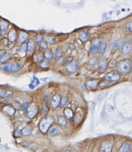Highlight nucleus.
<instances>
[{
    "label": "nucleus",
    "instance_id": "obj_32",
    "mask_svg": "<svg viewBox=\"0 0 132 152\" xmlns=\"http://www.w3.org/2000/svg\"><path fill=\"white\" fill-rule=\"evenodd\" d=\"M12 106L15 109V110H19V109H21V105L19 103L17 102V101L12 103Z\"/></svg>",
    "mask_w": 132,
    "mask_h": 152
},
{
    "label": "nucleus",
    "instance_id": "obj_23",
    "mask_svg": "<svg viewBox=\"0 0 132 152\" xmlns=\"http://www.w3.org/2000/svg\"><path fill=\"white\" fill-rule=\"evenodd\" d=\"M39 84H40V80H38V78H37L34 77V80H32V82H31V84L29 85V87L30 88V89H34L36 87H37Z\"/></svg>",
    "mask_w": 132,
    "mask_h": 152
},
{
    "label": "nucleus",
    "instance_id": "obj_46",
    "mask_svg": "<svg viewBox=\"0 0 132 152\" xmlns=\"http://www.w3.org/2000/svg\"><path fill=\"white\" fill-rule=\"evenodd\" d=\"M65 152H72L71 151H65Z\"/></svg>",
    "mask_w": 132,
    "mask_h": 152
},
{
    "label": "nucleus",
    "instance_id": "obj_20",
    "mask_svg": "<svg viewBox=\"0 0 132 152\" xmlns=\"http://www.w3.org/2000/svg\"><path fill=\"white\" fill-rule=\"evenodd\" d=\"M21 67V64L19 62H15L12 65V69L11 71L14 73L18 72L20 70Z\"/></svg>",
    "mask_w": 132,
    "mask_h": 152
},
{
    "label": "nucleus",
    "instance_id": "obj_15",
    "mask_svg": "<svg viewBox=\"0 0 132 152\" xmlns=\"http://www.w3.org/2000/svg\"><path fill=\"white\" fill-rule=\"evenodd\" d=\"M13 95L12 91L9 90H3V89H1L0 90V96L3 98H9V97H11Z\"/></svg>",
    "mask_w": 132,
    "mask_h": 152
},
{
    "label": "nucleus",
    "instance_id": "obj_11",
    "mask_svg": "<svg viewBox=\"0 0 132 152\" xmlns=\"http://www.w3.org/2000/svg\"><path fill=\"white\" fill-rule=\"evenodd\" d=\"M87 87L90 89H94L97 86L98 82L95 79H90L87 82Z\"/></svg>",
    "mask_w": 132,
    "mask_h": 152
},
{
    "label": "nucleus",
    "instance_id": "obj_40",
    "mask_svg": "<svg viewBox=\"0 0 132 152\" xmlns=\"http://www.w3.org/2000/svg\"><path fill=\"white\" fill-rule=\"evenodd\" d=\"M40 48H41V50H46V48H47L46 44L45 42H43V43H41V46H40Z\"/></svg>",
    "mask_w": 132,
    "mask_h": 152
},
{
    "label": "nucleus",
    "instance_id": "obj_4",
    "mask_svg": "<svg viewBox=\"0 0 132 152\" xmlns=\"http://www.w3.org/2000/svg\"><path fill=\"white\" fill-rule=\"evenodd\" d=\"M79 67V64L77 60L72 61L71 63L68 64L66 66V71L70 73H74L78 70Z\"/></svg>",
    "mask_w": 132,
    "mask_h": 152
},
{
    "label": "nucleus",
    "instance_id": "obj_35",
    "mask_svg": "<svg viewBox=\"0 0 132 152\" xmlns=\"http://www.w3.org/2000/svg\"><path fill=\"white\" fill-rule=\"evenodd\" d=\"M108 81H104V82H100V84H99V87L100 88H103V87H105L106 86H107V85H108Z\"/></svg>",
    "mask_w": 132,
    "mask_h": 152
},
{
    "label": "nucleus",
    "instance_id": "obj_38",
    "mask_svg": "<svg viewBox=\"0 0 132 152\" xmlns=\"http://www.w3.org/2000/svg\"><path fill=\"white\" fill-rule=\"evenodd\" d=\"M28 102H25V103H24L23 104V105H22V109H23V111H27V109H28Z\"/></svg>",
    "mask_w": 132,
    "mask_h": 152
},
{
    "label": "nucleus",
    "instance_id": "obj_39",
    "mask_svg": "<svg viewBox=\"0 0 132 152\" xmlns=\"http://www.w3.org/2000/svg\"><path fill=\"white\" fill-rule=\"evenodd\" d=\"M126 28H127L128 30L132 32V21L126 24Z\"/></svg>",
    "mask_w": 132,
    "mask_h": 152
},
{
    "label": "nucleus",
    "instance_id": "obj_21",
    "mask_svg": "<svg viewBox=\"0 0 132 152\" xmlns=\"http://www.w3.org/2000/svg\"><path fill=\"white\" fill-rule=\"evenodd\" d=\"M44 39L46 42L51 44L52 43V42H54L56 38H55L54 36L53 35H45L44 36Z\"/></svg>",
    "mask_w": 132,
    "mask_h": 152
},
{
    "label": "nucleus",
    "instance_id": "obj_33",
    "mask_svg": "<svg viewBox=\"0 0 132 152\" xmlns=\"http://www.w3.org/2000/svg\"><path fill=\"white\" fill-rule=\"evenodd\" d=\"M27 48H28V46H27V44L26 43H23L22 44V46H21L20 48V51L21 52H23V53H25L26 51H27Z\"/></svg>",
    "mask_w": 132,
    "mask_h": 152
},
{
    "label": "nucleus",
    "instance_id": "obj_16",
    "mask_svg": "<svg viewBox=\"0 0 132 152\" xmlns=\"http://www.w3.org/2000/svg\"><path fill=\"white\" fill-rule=\"evenodd\" d=\"M18 37V36L17 35L16 32L15 30H11L9 33V41H10L11 42H14L15 40L17 39V38Z\"/></svg>",
    "mask_w": 132,
    "mask_h": 152
},
{
    "label": "nucleus",
    "instance_id": "obj_6",
    "mask_svg": "<svg viewBox=\"0 0 132 152\" xmlns=\"http://www.w3.org/2000/svg\"><path fill=\"white\" fill-rule=\"evenodd\" d=\"M112 145L110 141H104L100 145V152H112Z\"/></svg>",
    "mask_w": 132,
    "mask_h": 152
},
{
    "label": "nucleus",
    "instance_id": "obj_24",
    "mask_svg": "<svg viewBox=\"0 0 132 152\" xmlns=\"http://www.w3.org/2000/svg\"><path fill=\"white\" fill-rule=\"evenodd\" d=\"M8 28V24L6 22L1 21V35H3V33H6V30H7Z\"/></svg>",
    "mask_w": 132,
    "mask_h": 152
},
{
    "label": "nucleus",
    "instance_id": "obj_7",
    "mask_svg": "<svg viewBox=\"0 0 132 152\" xmlns=\"http://www.w3.org/2000/svg\"><path fill=\"white\" fill-rule=\"evenodd\" d=\"M61 100V97L60 96L59 94H56L52 98V101H51V106L53 109H56L59 105H60Z\"/></svg>",
    "mask_w": 132,
    "mask_h": 152
},
{
    "label": "nucleus",
    "instance_id": "obj_25",
    "mask_svg": "<svg viewBox=\"0 0 132 152\" xmlns=\"http://www.w3.org/2000/svg\"><path fill=\"white\" fill-rule=\"evenodd\" d=\"M106 49V43H101L99 46V50H98V53L100 55H103Z\"/></svg>",
    "mask_w": 132,
    "mask_h": 152
},
{
    "label": "nucleus",
    "instance_id": "obj_34",
    "mask_svg": "<svg viewBox=\"0 0 132 152\" xmlns=\"http://www.w3.org/2000/svg\"><path fill=\"white\" fill-rule=\"evenodd\" d=\"M42 39H43V36L41 35H38L36 39V43L40 44V42L42 41Z\"/></svg>",
    "mask_w": 132,
    "mask_h": 152
},
{
    "label": "nucleus",
    "instance_id": "obj_28",
    "mask_svg": "<svg viewBox=\"0 0 132 152\" xmlns=\"http://www.w3.org/2000/svg\"><path fill=\"white\" fill-rule=\"evenodd\" d=\"M98 50H99V46H97V45H95V44H92L91 46H90V50L91 53H97V52H98Z\"/></svg>",
    "mask_w": 132,
    "mask_h": 152
},
{
    "label": "nucleus",
    "instance_id": "obj_12",
    "mask_svg": "<svg viewBox=\"0 0 132 152\" xmlns=\"http://www.w3.org/2000/svg\"><path fill=\"white\" fill-rule=\"evenodd\" d=\"M28 35L26 32H20L19 33V35H18V41L19 43H23L28 39Z\"/></svg>",
    "mask_w": 132,
    "mask_h": 152
},
{
    "label": "nucleus",
    "instance_id": "obj_13",
    "mask_svg": "<svg viewBox=\"0 0 132 152\" xmlns=\"http://www.w3.org/2000/svg\"><path fill=\"white\" fill-rule=\"evenodd\" d=\"M3 110L10 115H14L15 112V109L13 106H8V105L7 106H4L3 109Z\"/></svg>",
    "mask_w": 132,
    "mask_h": 152
},
{
    "label": "nucleus",
    "instance_id": "obj_29",
    "mask_svg": "<svg viewBox=\"0 0 132 152\" xmlns=\"http://www.w3.org/2000/svg\"><path fill=\"white\" fill-rule=\"evenodd\" d=\"M67 98L66 96H63L61 98V103H60V107L61 108H63L65 105H66L67 103Z\"/></svg>",
    "mask_w": 132,
    "mask_h": 152
},
{
    "label": "nucleus",
    "instance_id": "obj_9",
    "mask_svg": "<svg viewBox=\"0 0 132 152\" xmlns=\"http://www.w3.org/2000/svg\"><path fill=\"white\" fill-rule=\"evenodd\" d=\"M79 38L83 42H85L88 41L90 38V34L88 31L83 30L79 33Z\"/></svg>",
    "mask_w": 132,
    "mask_h": 152
},
{
    "label": "nucleus",
    "instance_id": "obj_8",
    "mask_svg": "<svg viewBox=\"0 0 132 152\" xmlns=\"http://www.w3.org/2000/svg\"><path fill=\"white\" fill-rule=\"evenodd\" d=\"M132 50V41H127L124 44L123 47H122V52L124 55H127L131 52Z\"/></svg>",
    "mask_w": 132,
    "mask_h": 152
},
{
    "label": "nucleus",
    "instance_id": "obj_26",
    "mask_svg": "<svg viewBox=\"0 0 132 152\" xmlns=\"http://www.w3.org/2000/svg\"><path fill=\"white\" fill-rule=\"evenodd\" d=\"M44 56L47 60H51L53 57V54L50 50H45L44 52Z\"/></svg>",
    "mask_w": 132,
    "mask_h": 152
},
{
    "label": "nucleus",
    "instance_id": "obj_17",
    "mask_svg": "<svg viewBox=\"0 0 132 152\" xmlns=\"http://www.w3.org/2000/svg\"><path fill=\"white\" fill-rule=\"evenodd\" d=\"M32 128H31V127H30V126H26L25 127H24V128L22 129L21 133L23 136H30V135H31V133H32Z\"/></svg>",
    "mask_w": 132,
    "mask_h": 152
},
{
    "label": "nucleus",
    "instance_id": "obj_42",
    "mask_svg": "<svg viewBox=\"0 0 132 152\" xmlns=\"http://www.w3.org/2000/svg\"><path fill=\"white\" fill-rule=\"evenodd\" d=\"M117 47V44L115 43V42L111 44V45H110L111 50H114V49H115Z\"/></svg>",
    "mask_w": 132,
    "mask_h": 152
},
{
    "label": "nucleus",
    "instance_id": "obj_45",
    "mask_svg": "<svg viewBox=\"0 0 132 152\" xmlns=\"http://www.w3.org/2000/svg\"><path fill=\"white\" fill-rule=\"evenodd\" d=\"M7 43H8L7 39H3V44H4L6 45V44H7Z\"/></svg>",
    "mask_w": 132,
    "mask_h": 152
},
{
    "label": "nucleus",
    "instance_id": "obj_1",
    "mask_svg": "<svg viewBox=\"0 0 132 152\" xmlns=\"http://www.w3.org/2000/svg\"><path fill=\"white\" fill-rule=\"evenodd\" d=\"M117 70L121 73H127L131 71L132 67V62L128 59H125L120 61L117 65Z\"/></svg>",
    "mask_w": 132,
    "mask_h": 152
},
{
    "label": "nucleus",
    "instance_id": "obj_36",
    "mask_svg": "<svg viewBox=\"0 0 132 152\" xmlns=\"http://www.w3.org/2000/svg\"><path fill=\"white\" fill-rule=\"evenodd\" d=\"M10 55H5L3 57H2V58H1V60H0V61H1V62H5V61H6V60H8L9 59V58H10Z\"/></svg>",
    "mask_w": 132,
    "mask_h": 152
},
{
    "label": "nucleus",
    "instance_id": "obj_27",
    "mask_svg": "<svg viewBox=\"0 0 132 152\" xmlns=\"http://www.w3.org/2000/svg\"><path fill=\"white\" fill-rule=\"evenodd\" d=\"M58 121L59 123L61 126H63V127H65L67 124V121H66V119L63 116H62V115H59L58 117Z\"/></svg>",
    "mask_w": 132,
    "mask_h": 152
},
{
    "label": "nucleus",
    "instance_id": "obj_31",
    "mask_svg": "<svg viewBox=\"0 0 132 152\" xmlns=\"http://www.w3.org/2000/svg\"><path fill=\"white\" fill-rule=\"evenodd\" d=\"M2 68L5 71H10L12 69V65L10 64H6L2 66Z\"/></svg>",
    "mask_w": 132,
    "mask_h": 152
},
{
    "label": "nucleus",
    "instance_id": "obj_10",
    "mask_svg": "<svg viewBox=\"0 0 132 152\" xmlns=\"http://www.w3.org/2000/svg\"><path fill=\"white\" fill-rule=\"evenodd\" d=\"M106 66L107 63L105 58H101V59L99 60V63H98V68H99L100 73H103L106 71Z\"/></svg>",
    "mask_w": 132,
    "mask_h": 152
},
{
    "label": "nucleus",
    "instance_id": "obj_30",
    "mask_svg": "<svg viewBox=\"0 0 132 152\" xmlns=\"http://www.w3.org/2000/svg\"><path fill=\"white\" fill-rule=\"evenodd\" d=\"M63 55V50L61 48H57L55 53V57L57 58H60Z\"/></svg>",
    "mask_w": 132,
    "mask_h": 152
},
{
    "label": "nucleus",
    "instance_id": "obj_14",
    "mask_svg": "<svg viewBox=\"0 0 132 152\" xmlns=\"http://www.w3.org/2000/svg\"><path fill=\"white\" fill-rule=\"evenodd\" d=\"M130 150H131V145H130V144L126 142V143L123 144L121 146L118 152H130Z\"/></svg>",
    "mask_w": 132,
    "mask_h": 152
},
{
    "label": "nucleus",
    "instance_id": "obj_37",
    "mask_svg": "<svg viewBox=\"0 0 132 152\" xmlns=\"http://www.w3.org/2000/svg\"><path fill=\"white\" fill-rule=\"evenodd\" d=\"M117 65V62H116V61L112 60H111L110 62L109 65H108V66H109V67H115Z\"/></svg>",
    "mask_w": 132,
    "mask_h": 152
},
{
    "label": "nucleus",
    "instance_id": "obj_48",
    "mask_svg": "<svg viewBox=\"0 0 132 152\" xmlns=\"http://www.w3.org/2000/svg\"><path fill=\"white\" fill-rule=\"evenodd\" d=\"M131 152H132V151H131Z\"/></svg>",
    "mask_w": 132,
    "mask_h": 152
},
{
    "label": "nucleus",
    "instance_id": "obj_43",
    "mask_svg": "<svg viewBox=\"0 0 132 152\" xmlns=\"http://www.w3.org/2000/svg\"><path fill=\"white\" fill-rule=\"evenodd\" d=\"M72 61H73V58H72V57H69V58H68L67 60H66V62H67L68 64L71 63Z\"/></svg>",
    "mask_w": 132,
    "mask_h": 152
},
{
    "label": "nucleus",
    "instance_id": "obj_44",
    "mask_svg": "<svg viewBox=\"0 0 132 152\" xmlns=\"http://www.w3.org/2000/svg\"><path fill=\"white\" fill-rule=\"evenodd\" d=\"M70 50H74V49H75V46H74V44H70Z\"/></svg>",
    "mask_w": 132,
    "mask_h": 152
},
{
    "label": "nucleus",
    "instance_id": "obj_5",
    "mask_svg": "<svg viewBox=\"0 0 132 152\" xmlns=\"http://www.w3.org/2000/svg\"><path fill=\"white\" fill-rule=\"evenodd\" d=\"M27 115L29 118H34L37 114L38 109H37V106L35 104H32L29 105L27 109Z\"/></svg>",
    "mask_w": 132,
    "mask_h": 152
},
{
    "label": "nucleus",
    "instance_id": "obj_19",
    "mask_svg": "<svg viewBox=\"0 0 132 152\" xmlns=\"http://www.w3.org/2000/svg\"><path fill=\"white\" fill-rule=\"evenodd\" d=\"M27 46H28L27 50H28V53H32V52H33V51L34 50L35 48V43L34 42L33 40L30 39L28 41V43H27Z\"/></svg>",
    "mask_w": 132,
    "mask_h": 152
},
{
    "label": "nucleus",
    "instance_id": "obj_41",
    "mask_svg": "<svg viewBox=\"0 0 132 152\" xmlns=\"http://www.w3.org/2000/svg\"><path fill=\"white\" fill-rule=\"evenodd\" d=\"M5 54H6V51H5V50H1L0 51V57L1 58L3 57L5 55Z\"/></svg>",
    "mask_w": 132,
    "mask_h": 152
},
{
    "label": "nucleus",
    "instance_id": "obj_18",
    "mask_svg": "<svg viewBox=\"0 0 132 152\" xmlns=\"http://www.w3.org/2000/svg\"><path fill=\"white\" fill-rule=\"evenodd\" d=\"M64 114L68 119H72L74 117V112L70 108H66L64 110Z\"/></svg>",
    "mask_w": 132,
    "mask_h": 152
},
{
    "label": "nucleus",
    "instance_id": "obj_22",
    "mask_svg": "<svg viewBox=\"0 0 132 152\" xmlns=\"http://www.w3.org/2000/svg\"><path fill=\"white\" fill-rule=\"evenodd\" d=\"M59 128L57 127H51L50 129L49 132H48V135L50 136H53L57 134L58 133Z\"/></svg>",
    "mask_w": 132,
    "mask_h": 152
},
{
    "label": "nucleus",
    "instance_id": "obj_47",
    "mask_svg": "<svg viewBox=\"0 0 132 152\" xmlns=\"http://www.w3.org/2000/svg\"><path fill=\"white\" fill-rule=\"evenodd\" d=\"M131 73H132V67H131Z\"/></svg>",
    "mask_w": 132,
    "mask_h": 152
},
{
    "label": "nucleus",
    "instance_id": "obj_3",
    "mask_svg": "<svg viewBox=\"0 0 132 152\" xmlns=\"http://www.w3.org/2000/svg\"><path fill=\"white\" fill-rule=\"evenodd\" d=\"M121 78L119 73L116 71H111L106 75L105 80L108 82H116L118 81Z\"/></svg>",
    "mask_w": 132,
    "mask_h": 152
},
{
    "label": "nucleus",
    "instance_id": "obj_2",
    "mask_svg": "<svg viewBox=\"0 0 132 152\" xmlns=\"http://www.w3.org/2000/svg\"><path fill=\"white\" fill-rule=\"evenodd\" d=\"M53 119L51 116L49 115H46L41 119V122L40 123V129L41 132L45 133L46 131H48V128H50L51 124L53 123Z\"/></svg>",
    "mask_w": 132,
    "mask_h": 152
}]
</instances>
